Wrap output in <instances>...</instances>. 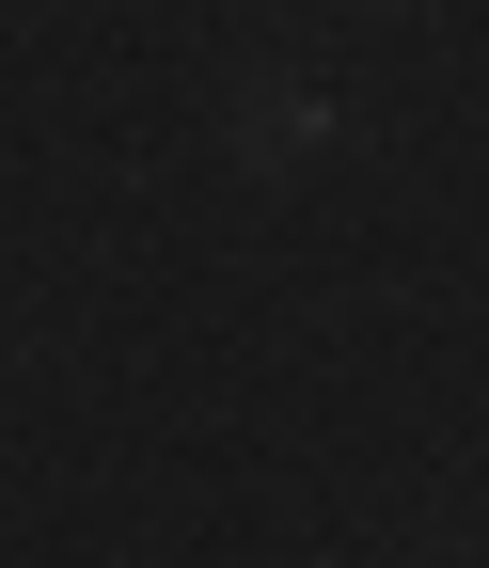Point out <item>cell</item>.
Returning a JSON list of instances; mask_svg holds the SVG:
<instances>
[{
  "mask_svg": "<svg viewBox=\"0 0 489 568\" xmlns=\"http://www.w3.org/2000/svg\"><path fill=\"white\" fill-rule=\"evenodd\" d=\"M237 126H253V142H268V159H285V142H316V126H332V111H316V80H253V111H237Z\"/></svg>",
  "mask_w": 489,
  "mask_h": 568,
  "instance_id": "6da1fadb",
  "label": "cell"
}]
</instances>
